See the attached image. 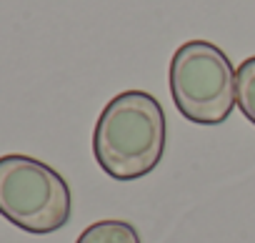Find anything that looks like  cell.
I'll return each mask as SVG.
<instances>
[{
	"mask_svg": "<svg viewBox=\"0 0 255 243\" xmlns=\"http://www.w3.org/2000/svg\"><path fill=\"white\" fill-rule=\"evenodd\" d=\"M235 103L255 126V55L245 58L235 70Z\"/></svg>",
	"mask_w": 255,
	"mask_h": 243,
	"instance_id": "5",
	"label": "cell"
},
{
	"mask_svg": "<svg viewBox=\"0 0 255 243\" xmlns=\"http://www.w3.org/2000/svg\"><path fill=\"white\" fill-rule=\"evenodd\" d=\"M75 243H143L138 228L130 221L120 218H103L90 223Z\"/></svg>",
	"mask_w": 255,
	"mask_h": 243,
	"instance_id": "4",
	"label": "cell"
},
{
	"mask_svg": "<svg viewBox=\"0 0 255 243\" xmlns=\"http://www.w3.org/2000/svg\"><path fill=\"white\" fill-rule=\"evenodd\" d=\"M165 113L155 95L123 90L100 110L93 156L113 181H138L158 168L165 153Z\"/></svg>",
	"mask_w": 255,
	"mask_h": 243,
	"instance_id": "1",
	"label": "cell"
},
{
	"mask_svg": "<svg viewBox=\"0 0 255 243\" xmlns=\"http://www.w3.org/2000/svg\"><path fill=\"white\" fill-rule=\"evenodd\" d=\"M170 95L178 113L198 126H220L235 103V68L210 40H188L170 58Z\"/></svg>",
	"mask_w": 255,
	"mask_h": 243,
	"instance_id": "3",
	"label": "cell"
},
{
	"mask_svg": "<svg viewBox=\"0 0 255 243\" xmlns=\"http://www.w3.org/2000/svg\"><path fill=\"white\" fill-rule=\"evenodd\" d=\"M73 213L68 181L48 163L8 153L0 156V216L33 236L60 231Z\"/></svg>",
	"mask_w": 255,
	"mask_h": 243,
	"instance_id": "2",
	"label": "cell"
}]
</instances>
